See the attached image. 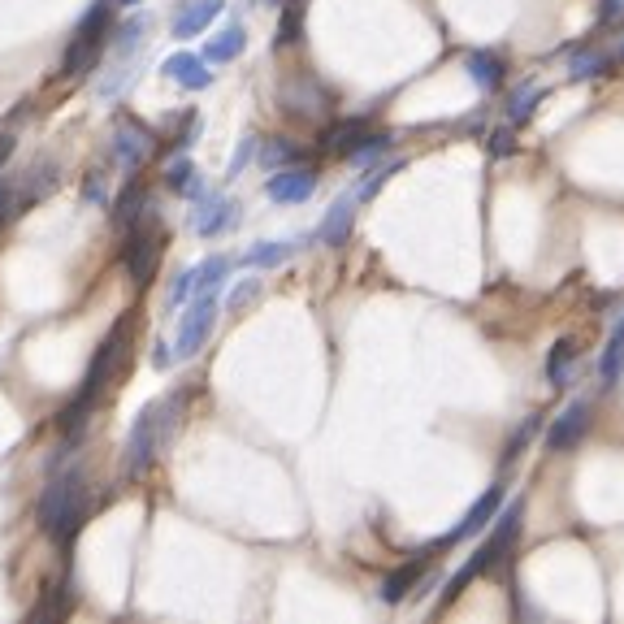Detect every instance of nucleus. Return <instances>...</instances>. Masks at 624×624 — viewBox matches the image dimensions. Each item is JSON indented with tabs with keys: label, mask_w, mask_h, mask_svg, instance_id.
<instances>
[{
	"label": "nucleus",
	"mask_w": 624,
	"mask_h": 624,
	"mask_svg": "<svg viewBox=\"0 0 624 624\" xmlns=\"http://www.w3.org/2000/svg\"><path fill=\"white\" fill-rule=\"evenodd\" d=\"M83 520H87V477H83V468L52 473L44 494H39V529H44L48 538L65 551V546L78 538Z\"/></svg>",
	"instance_id": "obj_1"
},
{
	"label": "nucleus",
	"mask_w": 624,
	"mask_h": 624,
	"mask_svg": "<svg viewBox=\"0 0 624 624\" xmlns=\"http://www.w3.org/2000/svg\"><path fill=\"white\" fill-rule=\"evenodd\" d=\"M126 334H130V317L117 321L113 330H109V338L96 347V356H91L87 373H83V386H78V395L65 403V412H61V429H65V434H78V429L87 425L91 408L100 403V395L109 390V377L117 373V364H122V356H126Z\"/></svg>",
	"instance_id": "obj_2"
},
{
	"label": "nucleus",
	"mask_w": 624,
	"mask_h": 624,
	"mask_svg": "<svg viewBox=\"0 0 624 624\" xmlns=\"http://www.w3.org/2000/svg\"><path fill=\"white\" fill-rule=\"evenodd\" d=\"M520 516H525V499H512V507H499V525H494V533H490V538L477 546V555L468 559V564H464V568H460V572H455V577L447 581V594H442V603H451V598L460 594L468 581H473V577H481V572H490L494 564H499V559H503V551L516 542V533H520Z\"/></svg>",
	"instance_id": "obj_3"
},
{
	"label": "nucleus",
	"mask_w": 624,
	"mask_h": 624,
	"mask_svg": "<svg viewBox=\"0 0 624 624\" xmlns=\"http://www.w3.org/2000/svg\"><path fill=\"white\" fill-rule=\"evenodd\" d=\"M104 44H109V0H96V5L87 9V18L78 22V31L70 39V48H65V61H61V74L65 78H83L91 65L100 61Z\"/></svg>",
	"instance_id": "obj_4"
},
{
	"label": "nucleus",
	"mask_w": 624,
	"mask_h": 624,
	"mask_svg": "<svg viewBox=\"0 0 624 624\" xmlns=\"http://www.w3.org/2000/svg\"><path fill=\"white\" fill-rule=\"evenodd\" d=\"M174 399H156L148 403L135 425H130V438H126V477H143L156 460V451H161V438H165V412Z\"/></svg>",
	"instance_id": "obj_5"
},
{
	"label": "nucleus",
	"mask_w": 624,
	"mask_h": 624,
	"mask_svg": "<svg viewBox=\"0 0 624 624\" xmlns=\"http://www.w3.org/2000/svg\"><path fill=\"white\" fill-rule=\"evenodd\" d=\"M161 247H165L161 221H156L152 213H143L135 226L126 230V247H122V260H126L130 278L148 286V282L156 278V265H161Z\"/></svg>",
	"instance_id": "obj_6"
},
{
	"label": "nucleus",
	"mask_w": 624,
	"mask_h": 624,
	"mask_svg": "<svg viewBox=\"0 0 624 624\" xmlns=\"http://www.w3.org/2000/svg\"><path fill=\"white\" fill-rule=\"evenodd\" d=\"M217 291H200L191 299V308L182 312V321H178V338H174V356L178 360H191V356H200V347L208 343V334H213V325H217Z\"/></svg>",
	"instance_id": "obj_7"
},
{
	"label": "nucleus",
	"mask_w": 624,
	"mask_h": 624,
	"mask_svg": "<svg viewBox=\"0 0 624 624\" xmlns=\"http://www.w3.org/2000/svg\"><path fill=\"white\" fill-rule=\"evenodd\" d=\"M312 191H317V169L308 165H282L265 182V195L273 204H304Z\"/></svg>",
	"instance_id": "obj_8"
},
{
	"label": "nucleus",
	"mask_w": 624,
	"mask_h": 624,
	"mask_svg": "<svg viewBox=\"0 0 624 624\" xmlns=\"http://www.w3.org/2000/svg\"><path fill=\"white\" fill-rule=\"evenodd\" d=\"M590 429V403L585 399H572L564 412L551 421V429H546V451H572L581 442V434Z\"/></svg>",
	"instance_id": "obj_9"
},
{
	"label": "nucleus",
	"mask_w": 624,
	"mask_h": 624,
	"mask_svg": "<svg viewBox=\"0 0 624 624\" xmlns=\"http://www.w3.org/2000/svg\"><path fill=\"white\" fill-rule=\"evenodd\" d=\"M152 148H156V143H152V135L139 122H130V117L117 122V130H113V156H117V165H122V169L135 174V169L152 156Z\"/></svg>",
	"instance_id": "obj_10"
},
{
	"label": "nucleus",
	"mask_w": 624,
	"mask_h": 624,
	"mask_svg": "<svg viewBox=\"0 0 624 624\" xmlns=\"http://www.w3.org/2000/svg\"><path fill=\"white\" fill-rule=\"evenodd\" d=\"M234 221H239V204L226 200V195H204L200 208H195L191 226L195 234H204V239H217V234H226Z\"/></svg>",
	"instance_id": "obj_11"
},
{
	"label": "nucleus",
	"mask_w": 624,
	"mask_h": 624,
	"mask_svg": "<svg viewBox=\"0 0 624 624\" xmlns=\"http://www.w3.org/2000/svg\"><path fill=\"white\" fill-rule=\"evenodd\" d=\"M499 507H503V486H490L473 507H468L464 520H460V525H455L438 546H451V542H464V538H473V533H481V529L490 525V516H499Z\"/></svg>",
	"instance_id": "obj_12"
},
{
	"label": "nucleus",
	"mask_w": 624,
	"mask_h": 624,
	"mask_svg": "<svg viewBox=\"0 0 624 624\" xmlns=\"http://www.w3.org/2000/svg\"><path fill=\"white\" fill-rule=\"evenodd\" d=\"M351 226H356V195H338L312 239L325 243V247H343L351 239Z\"/></svg>",
	"instance_id": "obj_13"
},
{
	"label": "nucleus",
	"mask_w": 624,
	"mask_h": 624,
	"mask_svg": "<svg viewBox=\"0 0 624 624\" xmlns=\"http://www.w3.org/2000/svg\"><path fill=\"white\" fill-rule=\"evenodd\" d=\"M165 78L187 91H204L208 83H213V70H208L204 57H195V52H174V57L165 61Z\"/></svg>",
	"instance_id": "obj_14"
},
{
	"label": "nucleus",
	"mask_w": 624,
	"mask_h": 624,
	"mask_svg": "<svg viewBox=\"0 0 624 624\" xmlns=\"http://www.w3.org/2000/svg\"><path fill=\"white\" fill-rule=\"evenodd\" d=\"M226 9V0H187L178 13H174V35L178 39H195L200 31L213 26V18Z\"/></svg>",
	"instance_id": "obj_15"
},
{
	"label": "nucleus",
	"mask_w": 624,
	"mask_h": 624,
	"mask_svg": "<svg viewBox=\"0 0 624 624\" xmlns=\"http://www.w3.org/2000/svg\"><path fill=\"white\" fill-rule=\"evenodd\" d=\"M364 135H369V117H343V122H334L321 135V148L325 152H338V156H351V152L360 148Z\"/></svg>",
	"instance_id": "obj_16"
},
{
	"label": "nucleus",
	"mask_w": 624,
	"mask_h": 624,
	"mask_svg": "<svg viewBox=\"0 0 624 624\" xmlns=\"http://www.w3.org/2000/svg\"><path fill=\"white\" fill-rule=\"evenodd\" d=\"M598 377H603V386H616L624 377V312L616 317V325H611L607 347H603V356H598Z\"/></svg>",
	"instance_id": "obj_17"
},
{
	"label": "nucleus",
	"mask_w": 624,
	"mask_h": 624,
	"mask_svg": "<svg viewBox=\"0 0 624 624\" xmlns=\"http://www.w3.org/2000/svg\"><path fill=\"white\" fill-rule=\"evenodd\" d=\"M299 247H304V239H265V243L247 247V252H243V265H252V269H273V265H282V260H291Z\"/></svg>",
	"instance_id": "obj_18"
},
{
	"label": "nucleus",
	"mask_w": 624,
	"mask_h": 624,
	"mask_svg": "<svg viewBox=\"0 0 624 624\" xmlns=\"http://www.w3.org/2000/svg\"><path fill=\"white\" fill-rule=\"evenodd\" d=\"M503 74H507V65L499 52H486V48H477V52H468V78L481 87V91H494V87H503Z\"/></svg>",
	"instance_id": "obj_19"
},
{
	"label": "nucleus",
	"mask_w": 624,
	"mask_h": 624,
	"mask_svg": "<svg viewBox=\"0 0 624 624\" xmlns=\"http://www.w3.org/2000/svg\"><path fill=\"white\" fill-rule=\"evenodd\" d=\"M247 48V31L239 22H230L226 31H217L213 39L204 44V61H213V65H226V61H234L239 52Z\"/></svg>",
	"instance_id": "obj_20"
},
{
	"label": "nucleus",
	"mask_w": 624,
	"mask_h": 624,
	"mask_svg": "<svg viewBox=\"0 0 624 624\" xmlns=\"http://www.w3.org/2000/svg\"><path fill=\"white\" fill-rule=\"evenodd\" d=\"M611 65V52H603V48H594V44H585V48H577L572 52V61H568V78L572 83H585V78H598Z\"/></svg>",
	"instance_id": "obj_21"
},
{
	"label": "nucleus",
	"mask_w": 624,
	"mask_h": 624,
	"mask_svg": "<svg viewBox=\"0 0 624 624\" xmlns=\"http://www.w3.org/2000/svg\"><path fill=\"white\" fill-rule=\"evenodd\" d=\"M143 208H148V195H143L139 182H130V187L117 195V204H113V226L130 230V226H135V221L143 217Z\"/></svg>",
	"instance_id": "obj_22"
},
{
	"label": "nucleus",
	"mask_w": 624,
	"mask_h": 624,
	"mask_svg": "<svg viewBox=\"0 0 624 624\" xmlns=\"http://www.w3.org/2000/svg\"><path fill=\"white\" fill-rule=\"evenodd\" d=\"M416 577H421V564H403L382 581V603H403L416 590Z\"/></svg>",
	"instance_id": "obj_23"
},
{
	"label": "nucleus",
	"mask_w": 624,
	"mask_h": 624,
	"mask_svg": "<svg viewBox=\"0 0 624 624\" xmlns=\"http://www.w3.org/2000/svg\"><path fill=\"white\" fill-rule=\"evenodd\" d=\"M148 18H130L126 26H117V35H113V57L117 61H126L130 52H135L139 44H143V35H148Z\"/></svg>",
	"instance_id": "obj_24"
},
{
	"label": "nucleus",
	"mask_w": 624,
	"mask_h": 624,
	"mask_svg": "<svg viewBox=\"0 0 624 624\" xmlns=\"http://www.w3.org/2000/svg\"><path fill=\"white\" fill-rule=\"evenodd\" d=\"M533 104H538V87L525 83V87H516L512 91V100H507V126H525L529 117H533Z\"/></svg>",
	"instance_id": "obj_25"
},
{
	"label": "nucleus",
	"mask_w": 624,
	"mask_h": 624,
	"mask_svg": "<svg viewBox=\"0 0 624 624\" xmlns=\"http://www.w3.org/2000/svg\"><path fill=\"white\" fill-rule=\"evenodd\" d=\"M165 187H169V191H182V195H195V191H200V178H195V165L187 161V156L169 161V169H165Z\"/></svg>",
	"instance_id": "obj_26"
},
{
	"label": "nucleus",
	"mask_w": 624,
	"mask_h": 624,
	"mask_svg": "<svg viewBox=\"0 0 624 624\" xmlns=\"http://www.w3.org/2000/svg\"><path fill=\"white\" fill-rule=\"evenodd\" d=\"M226 273H230V260L226 256H208L200 269H195V295L200 291H217L221 282H226Z\"/></svg>",
	"instance_id": "obj_27"
},
{
	"label": "nucleus",
	"mask_w": 624,
	"mask_h": 624,
	"mask_svg": "<svg viewBox=\"0 0 624 624\" xmlns=\"http://www.w3.org/2000/svg\"><path fill=\"white\" fill-rule=\"evenodd\" d=\"M295 156H299L295 143H286V139H269L265 148H260V165H265L269 174H273V169H282L286 161H295Z\"/></svg>",
	"instance_id": "obj_28"
},
{
	"label": "nucleus",
	"mask_w": 624,
	"mask_h": 624,
	"mask_svg": "<svg viewBox=\"0 0 624 624\" xmlns=\"http://www.w3.org/2000/svg\"><path fill=\"white\" fill-rule=\"evenodd\" d=\"M568 364H572V343L564 338V343H555L551 360H546V377H551L555 386H568Z\"/></svg>",
	"instance_id": "obj_29"
},
{
	"label": "nucleus",
	"mask_w": 624,
	"mask_h": 624,
	"mask_svg": "<svg viewBox=\"0 0 624 624\" xmlns=\"http://www.w3.org/2000/svg\"><path fill=\"white\" fill-rule=\"evenodd\" d=\"M299 26H304V5H299V0H291V5H286V13H282V22H278V48H282V44H295V39H299Z\"/></svg>",
	"instance_id": "obj_30"
},
{
	"label": "nucleus",
	"mask_w": 624,
	"mask_h": 624,
	"mask_svg": "<svg viewBox=\"0 0 624 624\" xmlns=\"http://www.w3.org/2000/svg\"><path fill=\"white\" fill-rule=\"evenodd\" d=\"M386 148H390V135H364L360 148L351 152V161H360V165H364V161H377V156H382Z\"/></svg>",
	"instance_id": "obj_31"
},
{
	"label": "nucleus",
	"mask_w": 624,
	"mask_h": 624,
	"mask_svg": "<svg viewBox=\"0 0 624 624\" xmlns=\"http://www.w3.org/2000/svg\"><path fill=\"white\" fill-rule=\"evenodd\" d=\"M395 169H399V161H390V165H377V169H373V174H369V178H364V187H360V195H356V200H373V195H377V191H382V187H386V178H390V174H395Z\"/></svg>",
	"instance_id": "obj_32"
},
{
	"label": "nucleus",
	"mask_w": 624,
	"mask_h": 624,
	"mask_svg": "<svg viewBox=\"0 0 624 624\" xmlns=\"http://www.w3.org/2000/svg\"><path fill=\"white\" fill-rule=\"evenodd\" d=\"M191 295H195V269H182L174 286H169V308H178L182 299H191Z\"/></svg>",
	"instance_id": "obj_33"
},
{
	"label": "nucleus",
	"mask_w": 624,
	"mask_h": 624,
	"mask_svg": "<svg viewBox=\"0 0 624 624\" xmlns=\"http://www.w3.org/2000/svg\"><path fill=\"white\" fill-rule=\"evenodd\" d=\"M533 429H538V416H529V421L516 429V438L507 442V451H503V464H512V460H516V455H520V447H525V442L533 438Z\"/></svg>",
	"instance_id": "obj_34"
},
{
	"label": "nucleus",
	"mask_w": 624,
	"mask_h": 624,
	"mask_svg": "<svg viewBox=\"0 0 624 624\" xmlns=\"http://www.w3.org/2000/svg\"><path fill=\"white\" fill-rule=\"evenodd\" d=\"M252 156H256V139H252V135H247V139L239 143V152H234V156H230V169H226V174H230V178H239V174H243V165H247V161H252Z\"/></svg>",
	"instance_id": "obj_35"
},
{
	"label": "nucleus",
	"mask_w": 624,
	"mask_h": 624,
	"mask_svg": "<svg viewBox=\"0 0 624 624\" xmlns=\"http://www.w3.org/2000/svg\"><path fill=\"white\" fill-rule=\"evenodd\" d=\"M260 295V278H247V282H239V286H234V291H230V312H239L243 304H247V299H256Z\"/></svg>",
	"instance_id": "obj_36"
},
{
	"label": "nucleus",
	"mask_w": 624,
	"mask_h": 624,
	"mask_svg": "<svg viewBox=\"0 0 624 624\" xmlns=\"http://www.w3.org/2000/svg\"><path fill=\"white\" fill-rule=\"evenodd\" d=\"M490 139H494V143H490L494 156H507V152H512V126H507V130H494Z\"/></svg>",
	"instance_id": "obj_37"
},
{
	"label": "nucleus",
	"mask_w": 624,
	"mask_h": 624,
	"mask_svg": "<svg viewBox=\"0 0 624 624\" xmlns=\"http://www.w3.org/2000/svg\"><path fill=\"white\" fill-rule=\"evenodd\" d=\"M174 360H178L174 347H169V343H156V351H152V364H156V369H169Z\"/></svg>",
	"instance_id": "obj_38"
},
{
	"label": "nucleus",
	"mask_w": 624,
	"mask_h": 624,
	"mask_svg": "<svg viewBox=\"0 0 624 624\" xmlns=\"http://www.w3.org/2000/svg\"><path fill=\"white\" fill-rule=\"evenodd\" d=\"M624 13V0H603L598 5V22H611V18H620Z\"/></svg>",
	"instance_id": "obj_39"
},
{
	"label": "nucleus",
	"mask_w": 624,
	"mask_h": 624,
	"mask_svg": "<svg viewBox=\"0 0 624 624\" xmlns=\"http://www.w3.org/2000/svg\"><path fill=\"white\" fill-rule=\"evenodd\" d=\"M9 208H13V191L0 182V226H5V217H9Z\"/></svg>",
	"instance_id": "obj_40"
},
{
	"label": "nucleus",
	"mask_w": 624,
	"mask_h": 624,
	"mask_svg": "<svg viewBox=\"0 0 624 624\" xmlns=\"http://www.w3.org/2000/svg\"><path fill=\"white\" fill-rule=\"evenodd\" d=\"M9 152H13V139H9V135H0V165L9 161Z\"/></svg>",
	"instance_id": "obj_41"
},
{
	"label": "nucleus",
	"mask_w": 624,
	"mask_h": 624,
	"mask_svg": "<svg viewBox=\"0 0 624 624\" xmlns=\"http://www.w3.org/2000/svg\"><path fill=\"white\" fill-rule=\"evenodd\" d=\"M624 61V35L616 39V48H611V65H620Z\"/></svg>",
	"instance_id": "obj_42"
},
{
	"label": "nucleus",
	"mask_w": 624,
	"mask_h": 624,
	"mask_svg": "<svg viewBox=\"0 0 624 624\" xmlns=\"http://www.w3.org/2000/svg\"><path fill=\"white\" fill-rule=\"evenodd\" d=\"M117 5H126V9H135V5H143V0H117Z\"/></svg>",
	"instance_id": "obj_43"
},
{
	"label": "nucleus",
	"mask_w": 624,
	"mask_h": 624,
	"mask_svg": "<svg viewBox=\"0 0 624 624\" xmlns=\"http://www.w3.org/2000/svg\"><path fill=\"white\" fill-rule=\"evenodd\" d=\"M265 5H286V0H265Z\"/></svg>",
	"instance_id": "obj_44"
}]
</instances>
